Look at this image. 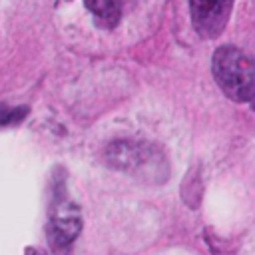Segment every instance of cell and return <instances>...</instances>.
<instances>
[{
    "mask_svg": "<svg viewBox=\"0 0 255 255\" xmlns=\"http://www.w3.org/2000/svg\"><path fill=\"white\" fill-rule=\"evenodd\" d=\"M154 158V150L147 147L144 144H130V142H120V144H112L110 152H108V160L112 165L120 167V169H138L142 165H147V162H152Z\"/></svg>",
    "mask_w": 255,
    "mask_h": 255,
    "instance_id": "277c9868",
    "label": "cell"
},
{
    "mask_svg": "<svg viewBox=\"0 0 255 255\" xmlns=\"http://www.w3.org/2000/svg\"><path fill=\"white\" fill-rule=\"evenodd\" d=\"M233 8V0H189L191 22L201 38H218Z\"/></svg>",
    "mask_w": 255,
    "mask_h": 255,
    "instance_id": "7a4b0ae2",
    "label": "cell"
},
{
    "mask_svg": "<svg viewBox=\"0 0 255 255\" xmlns=\"http://www.w3.org/2000/svg\"><path fill=\"white\" fill-rule=\"evenodd\" d=\"M214 78L219 88L236 102L255 98V62L236 46H219L214 54Z\"/></svg>",
    "mask_w": 255,
    "mask_h": 255,
    "instance_id": "6da1fadb",
    "label": "cell"
},
{
    "mask_svg": "<svg viewBox=\"0 0 255 255\" xmlns=\"http://www.w3.org/2000/svg\"><path fill=\"white\" fill-rule=\"evenodd\" d=\"M24 108H20V110H6V108H2L0 106V124H8V122H12L14 118L18 120V118H22L24 116Z\"/></svg>",
    "mask_w": 255,
    "mask_h": 255,
    "instance_id": "8992f818",
    "label": "cell"
},
{
    "mask_svg": "<svg viewBox=\"0 0 255 255\" xmlns=\"http://www.w3.org/2000/svg\"><path fill=\"white\" fill-rule=\"evenodd\" d=\"M86 8L94 14L96 22L104 28H114L122 18V2L120 0H84Z\"/></svg>",
    "mask_w": 255,
    "mask_h": 255,
    "instance_id": "5b68a950",
    "label": "cell"
},
{
    "mask_svg": "<svg viewBox=\"0 0 255 255\" xmlns=\"http://www.w3.org/2000/svg\"><path fill=\"white\" fill-rule=\"evenodd\" d=\"M50 241L54 247H66L74 241L80 231V214L78 207L70 201H60L52 211L50 219Z\"/></svg>",
    "mask_w": 255,
    "mask_h": 255,
    "instance_id": "3957f363",
    "label": "cell"
}]
</instances>
